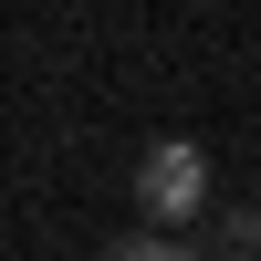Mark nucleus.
I'll return each mask as SVG.
<instances>
[{
  "label": "nucleus",
  "instance_id": "3",
  "mask_svg": "<svg viewBox=\"0 0 261 261\" xmlns=\"http://www.w3.org/2000/svg\"><path fill=\"white\" fill-rule=\"evenodd\" d=\"M220 251H241V261H261V209H230V220H220Z\"/></svg>",
  "mask_w": 261,
  "mask_h": 261
},
{
  "label": "nucleus",
  "instance_id": "1",
  "mask_svg": "<svg viewBox=\"0 0 261 261\" xmlns=\"http://www.w3.org/2000/svg\"><path fill=\"white\" fill-rule=\"evenodd\" d=\"M136 209L157 230H178V220H199L209 209V157H199V136H157L136 157Z\"/></svg>",
  "mask_w": 261,
  "mask_h": 261
},
{
  "label": "nucleus",
  "instance_id": "2",
  "mask_svg": "<svg viewBox=\"0 0 261 261\" xmlns=\"http://www.w3.org/2000/svg\"><path fill=\"white\" fill-rule=\"evenodd\" d=\"M94 261H199V251H188L178 230H125V241H105Z\"/></svg>",
  "mask_w": 261,
  "mask_h": 261
}]
</instances>
